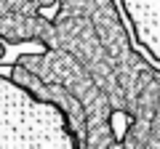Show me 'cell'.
<instances>
[{"instance_id": "6da1fadb", "label": "cell", "mask_w": 160, "mask_h": 149, "mask_svg": "<svg viewBox=\"0 0 160 149\" xmlns=\"http://www.w3.org/2000/svg\"><path fill=\"white\" fill-rule=\"evenodd\" d=\"M6 147H83L69 115L51 99L0 74V149Z\"/></svg>"}]
</instances>
